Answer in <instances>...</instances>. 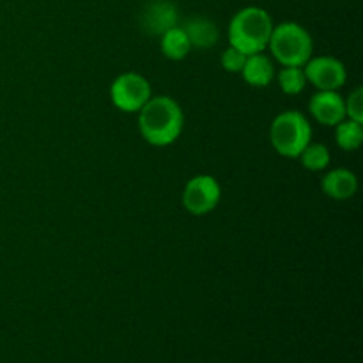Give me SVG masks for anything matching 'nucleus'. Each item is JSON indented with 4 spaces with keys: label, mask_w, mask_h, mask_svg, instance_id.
Here are the masks:
<instances>
[{
    "label": "nucleus",
    "mask_w": 363,
    "mask_h": 363,
    "mask_svg": "<svg viewBox=\"0 0 363 363\" xmlns=\"http://www.w3.org/2000/svg\"><path fill=\"white\" fill-rule=\"evenodd\" d=\"M183 108L170 96H155L138 112V130L142 138L155 147L174 144L183 133Z\"/></svg>",
    "instance_id": "nucleus-1"
},
{
    "label": "nucleus",
    "mask_w": 363,
    "mask_h": 363,
    "mask_svg": "<svg viewBox=\"0 0 363 363\" xmlns=\"http://www.w3.org/2000/svg\"><path fill=\"white\" fill-rule=\"evenodd\" d=\"M273 20L262 7H243L233 16L229 23V45L245 55L262 53L268 48Z\"/></svg>",
    "instance_id": "nucleus-2"
},
{
    "label": "nucleus",
    "mask_w": 363,
    "mask_h": 363,
    "mask_svg": "<svg viewBox=\"0 0 363 363\" xmlns=\"http://www.w3.org/2000/svg\"><path fill=\"white\" fill-rule=\"evenodd\" d=\"M268 48L282 66L303 67L312 57L314 43L307 28L300 23L284 21L273 27Z\"/></svg>",
    "instance_id": "nucleus-3"
},
{
    "label": "nucleus",
    "mask_w": 363,
    "mask_h": 363,
    "mask_svg": "<svg viewBox=\"0 0 363 363\" xmlns=\"http://www.w3.org/2000/svg\"><path fill=\"white\" fill-rule=\"evenodd\" d=\"M273 149L284 158H298L312 142V126L307 116L298 110H286L273 119L269 128Z\"/></svg>",
    "instance_id": "nucleus-4"
},
{
    "label": "nucleus",
    "mask_w": 363,
    "mask_h": 363,
    "mask_svg": "<svg viewBox=\"0 0 363 363\" xmlns=\"http://www.w3.org/2000/svg\"><path fill=\"white\" fill-rule=\"evenodd\" d=\"M110 98L116 108L126 113H138L142 106L152 98V89L147 78L130 71V73L119 74L112 82Z\"/></svg>",
    "instance_id": "nucleus-5"
},
{
    "label": "nucleus",
    "mask_w": 363,
    "mask_h": 363,
    "mask_svg": "<svg viewBox=\"0 0 363 363\" xmlns=\"http://www.w3.org/2000/svg\"><path fill=\"white\" fill-rule=\"evenodd\" d=\"M222 199V188L213 176L201 174L191 177L183 191V204L190 215L202 216L211 213Z\"/></svg>",
    "instance_id": "nucleus-6"
},
{
    "label": "nucleus",
    "mask_w": 363,
    "mask_h": 363,
    "mask_svg": "<svg viewBox=\"0 0 363 363\" xmlns=\"http://www.w3.org/2000/svg\"><path fill=\"white\" fill-rule=\"evenodd\" d=\"M307 82H311L318 91H339L346 84V66L339 59L330 55L308 59L303 66Z\"/></svg>",
    "instance_id": "nucleus-7"
},
{
    "label": "nucleus",
    "mask_w": 363,
    "mask_h": 363,
    "mask_svg": "<svg viewBox=\"0 0 363 363\" xmlns=\"http://www.w3.org/2000/svg\"><path fill=\"white\" fill-rule=\"evenodd\" d=\"M140 25L147 34L163 35L179 25V11L172 0H151L142 9Z\"/></svg>",
    "instance_id": "nucleus-8"
},
{
    "label": "nucleus",
    "mask_w": 363,
    "mask_h": 363,
    "mask_svg": "<svg viewBox=\"0 0 363 363\" xmlns=\"http://www.w3.org/2000/svg\"><path fill=\"white\" fill-rule=\"evenodd\" d=\"M308 112L323 126H333L346 119L344 98L337 91H318L308 101Z\"/></svg>",
    "instance_id": "nucleus-9"
},
{
    "label": "nucleus",
    "mask_w": 363,
    "mask_h": 363,
    "mask_svg": "<svg viewBox=\"0 0 363 363\" xmlns=\"http://www.w3.org/2000/svg\"><path fill=\"white\" fill-rule=\"evenodd\" d=\"M321 188L330 199L347 201L358 190V179L350 169H333L323 177Z\"/></svg>",
    "instance_id": "nucleus-10"
},
{
    "label": "nucleus",
    "mask_w": 363,
    "mask_h": 363,
    "mask_svg": "<svg viewBox=\"0 0 363 363\" xmlns=\"http://www.w3.org/2000/svg\"><path fill=\"white\" fill-rule=\"evenodd\" d=\"M181 28H183L184 34L190 39L191 48L206 50L211 48V46H215L218 43V27H216L215 21L206 16L190 18V20L184 21V25Z\"/></svg>",
    "instance_id": "nucleus-11"
},
{
    "label": "nucleus",
    "mask_w": 363,
    "mask_h": 363,
    "mask_svg": "<svg viewBox=\"0 0 363 363\" xmlns=\"http://www.w3.org/2000/svg\"><path fill=\"white\" fill-rule=\"evenodd\" d=\"M241 74H243V80L252 87H268L275 78V66L272 59L264 55V52L254 53V55H247Z\"/></svg>",
    "instance_id": "nucleus-12"
},
{
    "label": "nucleus",
    "mask_w": 363,
    "mask_h": 363,
    "mask_svg": "<svg viewBox=\"0 0 363 363\" xmlns=\"http://www.w3.org/2000/svg\"><path fill=\"white\" fill-rule=\"evenodd\" d=\"M160 48L162 53L170 60H183L186 59L188 53L191 52V45L188 35L184 34L183 28L177 25V27L170 28L165 34L160 35Z\"/></svg>",
    "instance_id": "nucleus-13"
},
{
    "label": "nucleus",
    "mask_w": 363,
    "mask_h": 363,
    "mask_svg": "<svg viewBox=\"0 0 363 363\" xmlns=\"http://www.w3.org/2000/svg\"><path fill=\"white\" fill-rule=\"evenodd\" d=\"M335 140L342 151H357L363 142V124L344 119L335 126Z\"/></svg>",
    "instance_id": "nucleus-14"
},
{
    "label": "nucleus",
    "mask_w": 363,
    "mask_h": 363,
    "mask_svg": "<svg viewBox=\"0 0 363 363\" xmlns=\"http://www.w3.org/2000/svg\"><path fill=\"white\" fill-rule=\"evenodd\" d=\"M298 158H300L301 165L312 172H321L330 165V151L323 144H312L311 142Z\"/></svg>",
    "instance_id": "nucleus-15"
},
{
    "label": "nucleus",
    "mask_w": 363,
    "mask_h": 363,
    "mask_svg": "<svg viewBox=\"0 0 363 363\" xmlns=\"http://www.w3.org/2000/svg\"><path fill=\"white\" fill-rule=\"evenodd\" d=\"M279 85L282 89L284 94L296 96L303 92L305 85H307V78H305L303 67H291L284 66L279 71Z\"/></svg>",
    "instance_id": "nucleus-16"
},
{
    "label": "nucleus",
    "mask_w": 363,
    "mask_h": 363,
    "mask_svg": "<svg viewBox=\"0 0 363 363\" xmlns=\"http://www.w3.org/2000/svg\"><path fill=\"white\" fill-rule=\"evenodd\" d=\"M344 108H346V119L357 121L363 124V89L357 87L350 94V98L344 99Z\"/></svg>",
    "instance_id": "nucleus-17"
},
{
    "label": "nucleus",
    "mask_w": 363,
    "mask_h": 363,
    "mask_svg": "<svg viewBox=\"0 0 363 363\" xmlns=\"http://www.w3.org/2000/svg\"><path fill=\"white\" fill-rule=\"evenodd\" d=\"M245 60H247V55L243 52H240L238 48H234V46H229L222 53V66L229 73H241V69L245 66Z\"/></svg>",
    "instance_id": "nucleus-18"
}]
</instances>
